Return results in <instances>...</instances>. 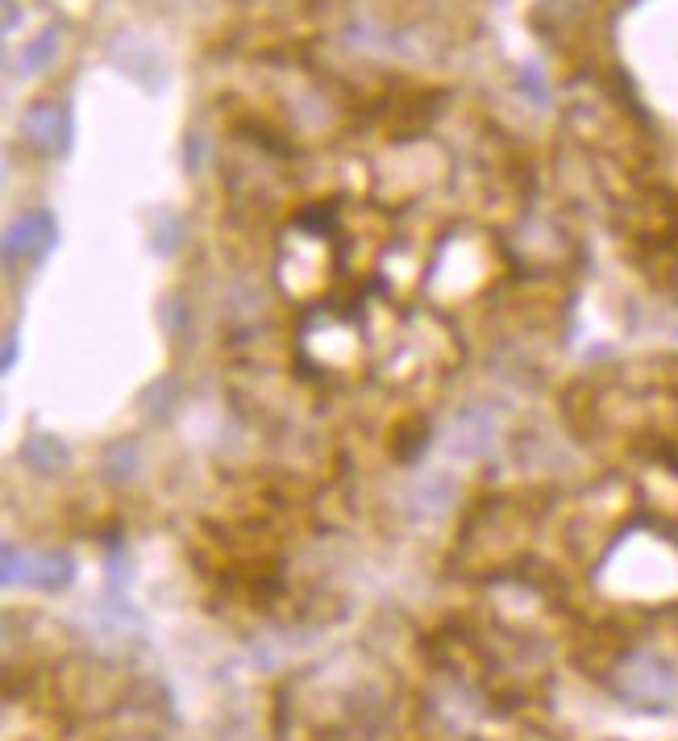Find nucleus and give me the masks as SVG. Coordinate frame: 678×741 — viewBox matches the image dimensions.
Instances as JSON below:
<instances>
[{"label":"nucleus","mask_w":678,"mask_h":741,"mask_svg":"<svg viewBox=\"0 0 678 741\" xmlns=\"http://www.w3.org/2000/svg\"><path fill=\"white\" fill-rule=\"evenodd\" d=\"M616 692L637 709H670L678 700V675L662 654L633 650L616 667Z\"/></svg>","instance_id":"obj_1"},{"label":"nucleus","mask_w":678,"mask_h":741,"mask_svg":"<svg viewBox=\"0 0 678 741\" xmlns=\"http://www.w3.org/2000/svg\"><path fill=\"white\" fill-rule=\"evenodd\" d=\"M33 583V588H47V592H59L71 583V559L59 554V550H17L13 542L4 545V583Z\"/></svg>","instance_id":"obj_2"},{"label":"nucleus","mask_w":678,"mask_h":741,"mask_svg":"<svg viewBox=\"0 0 678 741\" xmlns=\"http://www.w3.org/2000/svg\"><path fill=\"white\" fill-rule=\"evenodd\" d=\"M59 242V226L47 209H30L9 221L4 230V259L9 263H42Z\"/></svg>","instance_id":"obj_3"},{"label":"nucleus","mask_w":678,"mask_h":741,"mask_svg":"<svg viewBox=\"0 0 678 741\" xmlns=\"http://www.w3.org/2000/svg\"><path fill=\"white\" fill-rule=\"evenodd\" d=\"M21 133L38 150H47V154H67L71 138H75V121H71V109H67L63 100H38L21 117Z\"/></svg>","instance_id":"obj_4"},{"label":"nucleus","mask_w":678,"mask_h":741,"mask_svg":"<svg viewBox=\"0 0 678 741\" xmlns=\"http://www.w3.org/2000/svg\"><path fill=\"white\" fill-rule=\"evenodd\" d=\"M492 442H496V417H492V409L466 404V409H458V417L449 421L446 450L454 459H463V462L483 459V454L492 450Z\"/></svg>","instance_id":"obj_5"},{"label":"nucleus","mask_w":678,"mask_h":741,"mask_svg":"<svg viewBox=\"0 0 678 741\" xmlns=\"http://www.w3.org/2000/svg\"><path fill=\"white\" fill-rule=\"evenodd\" d=\"M21 462L30 471H38V475H54V471H63L67 462H71V450L59 438H50V433H30L21 442Z\"/></svg>","instance_id":"obj_6"},{"label":"nucleus","mask_w":678,"mask_h":741,"mask_svg":"<svg viewBox=\"0 0 678 741\" xmlns=\"http://www.w3.org/2000/svg\"><path fill=\"white\" fill-rule=\"evenodd\" d=\"M449 495H454V479L442 475V471H429L413 483L408 504H416V512H425V517H437L449 504Z\"/></svg>","instance_id":"obj_7"},{"label":"nucleus","mask_w":678,"mask_h":741,"mask_svg":"<svg viewBox=\"0 0 678 741\" xmlns=\"http://www.w3.org/2000/svg\"><path fill=\"white\" fill-rule=\"evenodd\" d=\"M138 462H142L138 442H133V438H117V442L104 445V454H100V471H104V479H113V483H125V479H133Z\"/></svg>","instance_id":"obj_8"},{"label":"nucleus","mask_w":678,"mask_h":741,"mask_svg":"<svg viewBox=\"0 0 678 741\" xmlns=\"http://www.w3.org/2000/svg\"><path fill=\"white\" fill-rule=\"evenodd\" d=\"M54 54H59V26H47V30L38 33V38H30V42H26V50H21L17 67H21V76H38V71H42V67H47Z\"/></svg>","instance_id":"obj_9"},{"label":"nucleus","mask_w":678,"mask_h":741,"mask_svg":"<svg viewBox=\"0 0 678 741\" xmlns=\"http://www.w3.org/2000/svg\"><path fill=\"white\" fill-rule=\"evenodd\" d=\"M183 247V217L171 213V209H159V221H154V250L159 254H175Z\"/></svg>","instance_id":"obj_10"},{"label":"nucleus","mask_w":678,"mask_h":741,"mask_svg":"<svg viewBox=\"0 0 678 741\" xmlns=\"http://www.w3.org/2000/svg\"><path fill=\"white\" fill-rule=\"evenodd\" d=\"M516 83H520V92H525L533 104H549V83L542 80V71H537V67H520Z\"/></svg>","instance_id":"obj_11"},{"label":"nucleus","mask_w":678,"mask_h":741,"mask_svg":"<svg viewBox=\"0 0 678 741\" xmlns=\"http://www.w3.org/2000/svg\"><path fill=\"white\" fill-rule=\"evenodd\" d=\"M159 317H163L166 333H171V338H180V321H183V304H180V300H163V304H159Z\"/></svg>","instance_id":"obj_12"},{"label":"nucleus","mask_w":678,"mask_h":741,"mask_svg":"<svg viewBox=\"0 0 678 741\" xmlns=\"http://www.w3.org/2000/svg\"><path fill=\"white\" fill-rule=\"evenodd\" d=\"M183 163H188V171H200V163H204V142H200V133H188V147H183Z\"/></svg>","instance_id":"obj_13"},{"label":"nucleus","mask_w":678,"mask_h":741,"mask_svg":"<svg viewBox=\"0 0 678 741\" xmlns=\"http://www.w3.org/2000/svg\"><path fill=\"white\" fill-rule=\"evenodd\" d=\"M17 363V330L4 333V371Z\"/></svg>","instance_id":"obj_14"},{"label":"nucleus","mask_w":678,"mask_h":741,"mask_svg":"<svg viewBox=\"0 0 678 741\" xmlns=\"http://www.w3.org/2000/svg\"><path fill=\"white\" fill-rule=\"evenodd\" d=\"M17 26V0H4V30Z\"/></svg>","instance_id":"obj_15"}]
</instances>
